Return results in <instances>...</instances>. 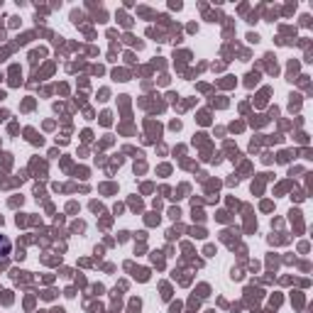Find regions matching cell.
<instances>
[{
	"label": "cell",
	"mask_w": 313,
	"mask_h": 313,
	"mask_svg": "<svg viewBox=\"0 0 313 313\" xmlns=\"http://www.w3.org/2000/svg\"><path fill=\"white\" fill-rule=\"evenodd\" d=\"M10 252V240L8 237H0V254H8Z\"/></svg>",
	"instance_id": "1"
}]
</instances>
